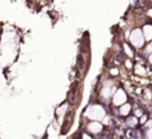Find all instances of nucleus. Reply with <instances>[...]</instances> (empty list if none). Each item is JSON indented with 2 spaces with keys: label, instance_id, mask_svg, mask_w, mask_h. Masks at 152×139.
<instances>
[{
  "label": "nucleus",
  "instance_id": "obj_3",
  "mask_svg": "<svg viewBox=\"0 0 152 139\" xmlns=\"http://www.w3.org/2000/svg\"><path fill=\"white\" fill-rule=\"evenodd\" d=\"M114 104L115 105H122V104H124L125 103V101H126V95H125V93H124L122 89H118V90L116 91V93H115V96H114Z\"/></svg>",
  "mask_w": 152,
  "mask_h": 139
},
{
  "label": "nucleus",
  "instance_id": "obj_12",
  "mask_svg": "<svg viewBox=\"0 0 152 139\" xmlns=\"http://www.w3.org/2000/svg\"><path fill=\"white\" fill-rule=\"evenodd\" d=\"M111 74L112 75H118V70H116V69H113L112 71H111Z\"/></svg>",
  "mask_w": 152,
  "mask_h": 139
},
{
  "label": "nucleus",
  "instance_id": "obj_4",
  "mask_svg": "<svg viewBox=\"0 0 152 139\" xmlns=\"http://www.w3.org/2000/svg\"><path fill=\"white\" fill-rule=\"evenodd\" d=\"M102 125L100 124H98V123H92L89 125V127H88V129H89V131L92 132V133H98V132L102 130Z\"/></svg>",
  "mask_w": 152,
  "mask_h": 139
},
{
  "label": "nucleus",
  "instance_id": "obj_13",
  "mask_svg": "<svg viewBox=\"0 0 152 139\" xmlns=\"http://www.w3.org/2000/svg\"><path fill=\"white\" fill-rule=\"evenodd\" d=\"M147 119V116L146 115H144V116H142V118H141V123H145Z\"/></svg>",
  "mask_w": 152,
  "mask_h": 139
},
{
  "label": "nucleus",
  "instance_id": "obj_9",
  "mask_svg": "<svg viewBox=\"0 0 152 139\" xmlns=\"http://www.w3.org/2000/svg\"><path fill=\"white\" fill-rule=\"evenodd\" d=\"M137 73L138 74H140V75H144L145 74V70H144V68L142 67V65H137Z\"/></svg>",
  "mask_w": 152,
  "mask_h": 139
},
{
  "label": "nucleus",
  "instance_id": "obj_17",
  "mask_svg": "<svg viewBox=\"0 0 152 139\" xmlns=\"http://www.w3.org/2000/svg\"><path fill=\"white\" fill-rule=\"evenodd\" d=\"M149 61L152 63V54H150V56H149Z\"/></svg>",
  "mask_w": 152,
  "mask_h": 139
},
{
  "label": "nucleus",
  "instance_id": "obj_11",
  "mask_svg": "<svg viewBox=\"0 0 152 139\" xmlns=\"http://www.w3.org/2000/svg\"><path fill=\"white\" fill-rule=\"evenodd\" d=\"M147 136H148L149 139H152V129L148 130V132H147Z\"/></svg>",
  "mask_w": 152,
  "mask_h": 139
},
{
  "label": "nucleus",
  "instance_id": "obj_5",
  "mask_svg": "<svg viewBox=\"0 0 152 139\" xmlns=\"http://www.w3.org/2000/svg\"><path fill=\"white\" fill-rule=\"evenodd\" d=\"M143 32H144V35H145V38H146V40H151L152 38V26L151 25L145 26Z\"/></svg>",
  "mask_w": 152,
  "mask_h": 139
},
{
  "label": "nucleus",
  "instance_id": "obj_7",
  "mask_svg": "<svg viewBox=\"0 0 152 139\" xmlns=\"http://www.w3.org/2000/svg\"><path fill=\"white\" fill-rule=\"evenodd\" d=\"M111 93H112V89H111V87H109V86L104 87V89H102V95L104 96V98L110 97Z\"/></svg>",
  "mask_w": 152,
  "mask_h": 139
},
{
  "label": "nucleus",
  "instance_id": "obj_15",
  "mask_svg": "<svg viewBox=\"0 0 152 139\" xmlns=\"http://www.w3.org/2000/svg\"><path fill=\"white\" fill-rule=\"evenodd\" d=\"M147 51H148V52H150V51H152V45H150V46H148V48H147Z\"/></svg>",
  "mask_w": 152,
  "mask_h": 139
},
{
  "label": "nucleus",
  "instance_id": "obj_1",
  "mask_svg": "<svg viewBox=\"0 0 152 139\" xmlns=\"http://www.w3.org/2000/svg\"><path fill=\"white\" fill-rule=\"evenodd\" d=\"M88 115H89V117L92 119H97V121H100V119H102L104 116H106V111H104V109L102 108V106H97V105H95V106L91 107V108L89 109Z\"/></svg>",
  "mask_w": 152,
  "mask_h": 139
},
{
  "label": "nucleus",
  "instance_id": "obj_14",
  "mask_svg": "<svg viewBox=\"0 0 152 139\" xmlns=\"http://www.w3.org/2000/svg\"><path fill=\"white\" fill-rule=\"evenodd\" d=\"M141 114H142V112H141V110H137V111H136V115H137V116H140Z\"/></svg>",
  "mask_w": 152,
  "mask_h": 139
},
{
  "label": "nucleus",
  "instance_id": "obj_10",
  "mask_svg": "<svg viewBox=\"0 0 152 139\" xmlns=\"http://www.w3.org/2000/svg\"><path fill=\"white\" fill-rule=\"evenodd\" d=\"M124 49H125V52L127 53L128 56H132V50H130L129 47H128L127 45H124Z\"/></svg>",
  "mask_w": 152,
  "mask_h": 139
},
{
  "label": "nucleus",
  "instance_id": "obj_6",
  "mask_svg": "<svg viewBox=\"0 0 152 139\" xmlns=\"http://www.w3.org/2000/svg\"><path fill=\"white\" fill-rule=\"evenodd\" d=\"M130 111V105L129 104H124L122 105V107L120 108V113L122 115H127Z\"/></svg>",
  "mask_w": 152,
  "mask_h": 139
},
{
  "label": "nucleus",
  "instance_id": "obj_8",
  "mask_svg": "<svg viewBox=\"0 0 152 139\" xmlns=\"http://www.w3.org/2000/svg\"><path fill=\"white\" fill-rule=\"evenodd\" d=\"M137 124H138V121H137L136 117H129L127 121V125L130 126V127H134V126H137Z\"/></svg>",
  "mask_w": 152,
  "mask_h": 139
},
{
  "label": "nucleus",
  "instance_id": "obj_16",
  "mask_svg": "<svg viewBox=\"0 0 152 139\" xmlns=\"http://www.w3.org/2000/svg\"><path fill=\"white\" fill-rule=\"evenodd\" d=\"M126 65H127V68H132V65H130V61H127V63H126Z\"/></svg>",
  "mask_w": 152,
  "mask_h": 139
},
{
  "label": "nucleus",
  "instance_id": "obj_2",
  "mask_svg": "<svg viewBox=\"0 0 152 139\" xmlns=\"http://www.w3.org/2000/svg\"><path fill=\"white\" fill-rule=\"evenodd\" d=\"M130 40H132V43L134 46L138 47V48L142 47L143 44H144V38H143L142 30H140V29H136V30L132 31V35H130Z\"/></svg>",
  "mask_w": 152,
  "mask_h": 139
}]
</instances>
